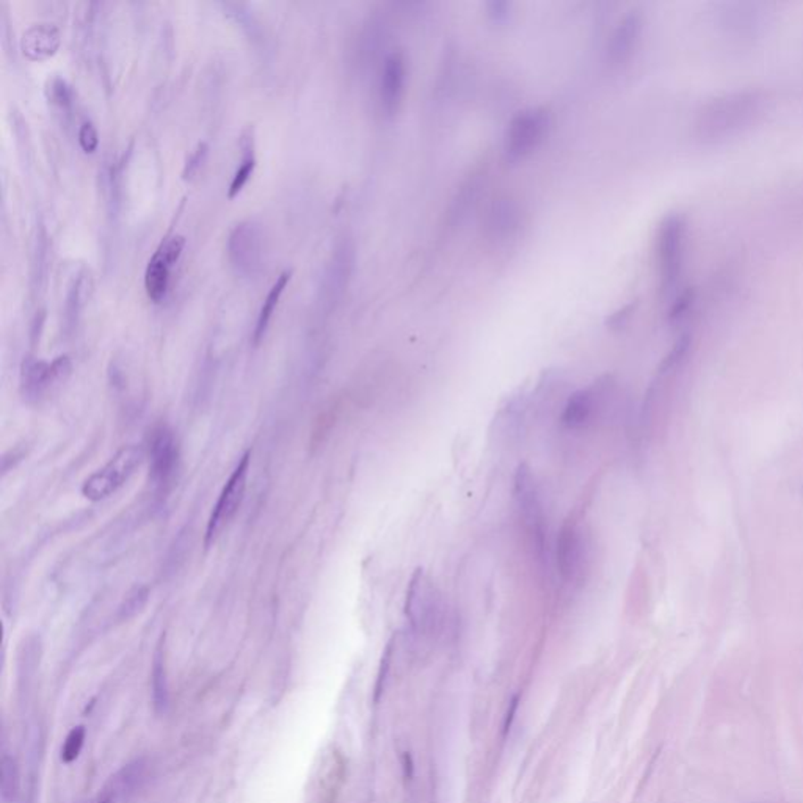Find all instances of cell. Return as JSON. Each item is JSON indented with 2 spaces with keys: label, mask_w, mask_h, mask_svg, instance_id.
Returning <instances> with one entry per match:
<instances>
[{
  "label": "cell",
  "mask_w": 803,
  "mask_h": 803,
  "mask_svg": "<svg viewBox=\"0 0 803 803\" xmlns=\"http://www.w3.org/2000/svg\"><path fill=\"white\" fill-rule=\"evenodd\" d=\"M184 246H186V239L182 236H173L171 239L162 244L157 252L162 254L163 260L167 261L170 266L173 267L181 258Z\"/></svg>",
  "instance_id": "83f0119b"
},
{
  "label": "cell",
  "mask_w": 803,
  "mask_h": 803,
  "mask_svg": "<svg viewBox=\"0 0 803 803\" xmlns=\"http://www.w3.org/2000/svg\"><path fill=\"white\" fill-rule=\"evenodd\" d=\"M47 97L54 105L62 111H70L72 105L71 87L66 84L65 79L54 78L47 87Z\"/></svg>",
  "instance_id": "cb8c5ba5"
},
{
  "label": "cell",
  "mask_w": 803,
  "mask_h": 803,
  "mask_svg": "<svg viewBox=\"0 0 803 803\" xmlns=\"http://www.w3.org/2000/svg\"><path fill=\"white\" fill-rule=\"evenodd\" d=\"M642 30H643V18L637 12H631L620 21V24L610 37L608 47L610 63L622 65L633 57L635 47L639 45Z\"/></svg>",
  "instance_id": "7c38bea8"
},
{
  "label": "cell",
  "mask_w": 803,
  "mask_h": 803,
  "mask_svg": "<svg viewBox=\"0 0 803 803\" xmlns=\"http://www.w3.org/2000/svg\"><path fill=\"white\" fill-rule=\"evenodd\" d=\"M143 460L142 447L130 444L120 449L104 468L85 480L82 494L93 502L109 498L132 477Z\"/></svg>",
  "instance_id": "5b68a950"
},
{
  "label": "cell",
  "mask_w": 803,
  "mask_h": 803,
  "mask_svg": "<svg viewBox=\"0 0 803 803\" xmlns=\"http://www.w3.org/2000/svg\"><path fill=\"white\" fill-rule=\"evenodd\" d=\"M85 736H87V732H85L84 726L72 728L71 733L68 734L65 745L62 749V761L65 765H71L79 758L82 747H84Z\"/></svg>",
  "instance_id": "d4e9b609"
},
{
  "label": "cell",
  "mask_w": 803,
  "mask_h": 803,
  "mask_svg": "<svg viewBox=\"0 0 803 803\" xmlns=\"http://www.w3.org/2000/svg\"><path fill=\"white\" fill-rule=\"evenodd\" d=\"M170 266L167 261L163 260L162 254L156 252L154 256L149 260L146 272H145V289L148 297L159 303L162 302L163 297L167 295L170 285Z\"/></svg>",
  "instance_id": "2e32d148"
},
{
  "label": "cell",
  "mask_w": 803,
  "mask_h": 803,
  "mask_svg": "<svg viewBox=\"0 0 803 803\" xmlns=\"http://www.w3.org/2000/svg\"><path fill=\"white\" fill-rule=\"evenodd\" d=\"M79 145L87 154H93L99 146V136L96 128L91 121H85L79 129Z\"/></svg>",
  "instance_id": "f1b7e54d"
},
{
  "label": "cell",
  "mask_w": 803,
  "mask_h": 803,
  "mask_svg": "<svg viewBox=\"0 0 803 803\" xmlns=\"http://www.w3.org/2000/svg\"><path fill=\"white\" fill-rule=\"evenodd\" d=\"M559 575L565 584H576L583 579L589 565V543L576 523H567L560 529L556 546Z\"/></svg>",
  "instance_id": "ba28073f"
},
{
  "label": "cell",
  "mask_w": 803,
  "mask_h": 803,
  "mask_svg": "<svg viewBox=\"0 0 803 803\" xmlns=\"http://www.w3.org/2000/svg\"><path fill=\"white\" fill-rule=\"evenodd\" d=\"M407 80V62L402 53L389 54L383 63L380 78V101L386 115L393 117L402 104Z\"/></svg>",
  "instance_id": "8fae6325"
},
{
  "label": "cell",
  "mask_w": 803,
  "mask_h": 803,
  "mask_svg": "<svg viewBox=\"0 0 803 803\" xmlns=\"http://www.w3.org/2000/svg\"><path fill=\"white\" fill-rule=\"evenodd\" d=\"M0 790H2V802L13 803L20 792V771L14 761L13 757L8 755V751H4L2 755V780H0Z\"/></svg>",
  "instance_id": "44dd1931"
},
{
  "label": "cell",
  "mask_w": 803,
  "mask_h": 803,
  "mask_svg": "<svg viewBox=\"0 0 803 803\" xmlns=\"http://www.w3.org/2000/svg\"><path fill=\"white\" fill-rule=\"evenodd\" d=\"M149 480L157 488H165L175 476L179 447L169 427H157L149 438Z\"/></svg>",
  "instance_id": "30bf717a"
},
{
  "label": "cell",
  "mask_w": 803,
  "mask_h": 803,
  "mask_svg": "<svg viewBox=\"0 0 803 803\" xmlns=\"http://www.w3.org/2000/svg\"><path fill=\"white\" fill-rule=\"evenodd\" d=\"M53 364L27 357L21 366V394L30 403L38 402L55 385Z\"/></svg>",
  "instance_id": "4fadbf2b"
},
{
  "label": "cell",
  "mask_w": 803,
  "mask_h": 803,
  "mask_svg": "<svg viewBox=\"0 0 803 803\" xmlns=\"http://www.w3.org/2000/svg\"><path fill=\"white\" fill-rule=\"evenodd\" d=\"M550 126V115L544 109L519 112L507 129L504 153L509 162H519L532 154L543 142Z\"/></svg>",
  "instance_id": "52a82bcc"
},
{
  "label": "cell",
  "mask_w": 803,
  "mask_h": 803,
  "mask_svg": "<svg viewBox=\"0 0 803 803\" xmlns=\"http://www.w3.org/2000/svg\"><path fill=\"white\" fill-rule=\"evenodd\" d=\"M240 148H242V162H240L239 169L236 170L233 181L229 184V190H228L229 198H234L236 195H239L246 181L250 179V176L253 175L254 167H256V157H254L253 136H252V132L244 134Z\"/></svg>",
  "instance_id": "ffe728a7"
},
{
  "label": "cell",
  "mask_w": 803,
  "mask_h": 803,
  "mask_svg": "<svg viewBox=\"0 0 803 803\" xmlns=\"http://www.w3.org/2000/svg\"><path fill=\"white\" fill-rule=\"evenodd\" d=\"M291 277L292 272H289V270L281 273L278 279L275 281V285L272 286V289L267 294L266 300H264V303L261 306L260 316H258V322H256V328H254L253 339L256 345H258V344L264 339V336H266V331L267 328H269V324H270V319H272L273 312H275V308L278 306L279 298L283 295L286 286L289 285Z\"/></svg>",
  "instance_id": "e0dca14e"
},
{
  "label": "cell",
  "mask_w": 803,
  "mask_h": 803,
  "mask_svg": "<svg viewBox=\"0 0 803 803\" xmlns=\"http://www.w3.org/2000/svg\"><path fill=\"white\" fill-rule=\"evenodd\" d=\"M149 598V590L146 587H137L132 590L129 595L126 596L118 617L120 620H129L132 617H136L138 612H142L143 608L146 606Z\"/></svg>",
  "instance_id": "603a6c76"
},
{
  "label": "cell",
  "mask_w": 803,
  "mask_h": 803,
  "mask_svg": "<svg viewBox=\"0 0 803 803\" xmlns=\"http://www.w3.org/2000/svg\"><path fill=\"white\" fill-rule=\"evenodd\" d=\"M634 308H635L634 303H631V305L625 306V308H623V310H620V311L616 312V314H614V316H612V318L609 319V322H608V324H609L610 327H612V328H620V327H623V325L626 324V322H628V320H629V318H631V316H633V312H634Z\"/></svg>",
  "instance_id": "4dcf8cb0"
},
{
  "label": "cell",
  "mask_w": 803,
  "mask_h": 803,
  "mask_svg": "<svg viewBox=\"0 0 803 803\" xmlns=\"http://www.w3.org/2000/svg\"><path fill=\"white\" fill-rule=\"evenodd\" d=\"M766 96L757 90L733 91L703 105L695 120V137L703 145H719L744 134L763 117Z\"/></svg>",
  "instance_id": "6da1fadb"
},
{
  "label": "cell",
  "mask_w": 803,
  "mask_h": 803,
  "mask_svg": "<svg viewBox=\"0 0 803 803\" xmlns=\"http://www.w3.org/2000/svg\"><path fill=\"white\" fill-rule=\"evenodd\" d=\"M596 407V394L593 389H579L571 395L565 405L562 422L565 427L583 428L593 418Z\"/></svg>",
  "instance_id": "9a60e30c"
},
{
  "label": "cell",
  "mask_w": 803,
  "mask_h": 803,
  "mask_svg": "<svg viewBox=\"0 0 803 803\" xmlns=\"http://www.w3.org/2000/svg\"><path fill=\"white\" fill-rule=\"evenodd\" d=\"M687 244V221L681 214H670L662 220L658 233V266L661 291L674 298L681 289Z\"/></svg>",
  "instance_id": "7a4b0ae2"
},
{
  "label": "cell",
  "mask_w": 803,
  "mask_h": 803,
  "mask_svg": "<svg viewBox=\"0 0 803 803\" xmlns=\"http://www.w3.org/2000/svg\"><path fill=\"white\" fill-rule=\"evenodd\" d=\"M208 143L200 142L196 145V148H195L194 153L188 156L187 162H186L184 170H182V178H184L186 181H192L195 176L198 175V171H200L201 167H203V163L206 162V159H208Z\"/></svg>",
  "instance_id": "484cf974"
},
{
  "label": "cell",
  "mask_w": 803,
  "mask_h": 803,
  "mask_svg": "<svg viewBox=\"0 0 803 803\" xmlns=\"http://www.w3.org/2000/svg\"><path fill=\"white\" fill-rule=\"evenodd\" d=\"M250 460H252V452H245L223 486L220 498L217 501L214 510L209 517L206 535H204L206 548H211L215 543V540L225 529V526L229 525V521L236 517V513L239 512V507L242 506L244 498H245Z\"/></svg>",
  "instance_id": "8992f818"
},
{
  "label": "cell",
  "mask_w": 803,
  "mask_h": 803,
  "mask_svg": "<svg viewBox=\"0 0 803 803\" xmlns=\"http://www.w3.org/2000/svg\"><path fill=\"white\" fill-rule=\"evenodd\" d=\"M693 303H695V295H693V291L691 289H687V291H680L674 298H672V305H670V311H668V318L670 320H681V319L686 318L689 311L692 310Z\"/></svg>",
  "instance_id": "4316f807"
},
{
  "label": "cell",
  "mask_w": 803,
  "mask_h": 803,
  "mask_svg": "<svg viewBox=\"0 0 803 803\" xmlns=\"http://www.w3.org/2000/svg\"><path fill=\"white\" fill-rule=\"evenodd\" d=\"M518 227V209L510 200H501L493 206L488 229L494 237H506Z\"/></svg>",
  "instance_id": "d6986e66"
},
{
  "label": "cell",
  "mask_w": 803,
  "mask_h": 803,
  "mask_svg": "<svg viewBox=\"0 0 803 803\" xmlns=\"http://www.w3.org/2000/svg\"><path fill=\"white\" fill-rule=\"evenodd\" d=\"M405 612L415 634L430 637L440 631L444 616L443 598L421 570L416 571L415 576L411 577Z\"/></svg>",
  "instance_id": "277c9868"
},
{
  "label": "cell",
  "mask_w": 803,
  "mask_h": 803,
  "mask_svg": "<svg viewBox=\"0 0 803 803\" xmlns=\"http://www.w3.org/2000/svg\"><path fill=\"white\" fill-rule=\"evenodd\" d=\"M262 234L253 221H242L228 239V256L236 272L244 277L258 275L262 267Z\"/></svg>",
  "instance_id": "9c48e42d"
},
{
  "label": "cell",
  "mask_w": 803,
  "mask_h": 803,
  "mask_svg": "<svg viewBox=\"0 0 803 803\" xmlns=\"http://www.w3.org/2000/svg\"><path fill=\"white\" fill-rule=\"evenodd\" d=\"M60 46V32L49 22H39L27 29L21 49L30 60H45L57 53Z\"/></svg>",
  "instance_id": "5bb4252c"
},
{
  "label": "cell",
  "mask_w": 803,
  "mask_h": 803,
  "mask_svg": "<svg viewBox=\"0 0 803 803\" xmlns=\"http://www.w3.org/2000/svg\"><path fill=\"white\" fill-rule=\"evenodd\" d=\"M488 16L494 24H504L510 18V8L512 5L504 0H493L488 5Z\"/></svg>",
  "instance_id": "f546056e"
},
{
  "label": "cell",
  "mask_w": 803,
  "mask_h": 803,
  "mask_svg": "<svg viewBox=\"0 0 803 803\" xmlns=\"http://www.w3.org/2000/svg\"><path fill=\"white\" fill-rule=\"evenodd\" d=\"M153 701L157 714H165L169 709L170 692L169 681H167V668H165V655H163L162 642L159 643L154 659H153Z\"/></svg>",
  "instance_id": "ac0fdd59"
},
{
  "label": "cell",
  "mask_w": 803,
  "mask_h": 803,
  "mask_svg": "<svg viewBox=\"0 0 803 803\" xmlns=\"http://www.w3.org/2000/svg\"><path fill=\"white\" fill-rule=\"evenodd\" d=\"M515 501L531 546L543 560L548 554V523L537 482L529 468L519 467L515 474Z\"/></svg>",
  "instance_id": "3957f363"
},
{
  "label": "cell",
  "mask_w": 803,
  "mask_h": 803,
  "mask_svg": "<svg viewBox=\"0 0 803 803\" xmlns=\"http://www.w3.org/2000/svg\"><path fill=\"white\" fill-rule=\"evenodd\" d=\"M84 285L85 278L80 275L72 283L68 298H66V327L70 330L74 328V325L78 324L79 312H80V306H82V295H84Z\"/></svg>",
  "instance_id": "7402d4cb"
}]
</instances>
